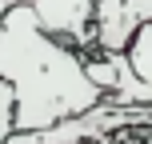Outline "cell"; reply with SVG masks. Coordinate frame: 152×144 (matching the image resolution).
<instances>
[{
    "label": "cell",
    "mask_w": 152,
    "mask_h": 144,
    "mask_svg": "<svg viewBox=\"0 0 152 144\" xmlns=\"http://www.w3.org/2000/svg\"><path fill=\"white\" fill-rule=\"evenodd\" d=\"M0 76L16 92V132L52 128L104 100L84 68V52L52 36L32 4H16L0 16Z\"/></svg>",
    "instance_id": "cell-1"
},
{
    "label": "cell",
    "mask_w": 152,
    "mask_h": 144,
    "mask_svg": "<svg viewBox=\"0 0 152 144\" xmlns=\"http://www.w3.org/2000/svg\"><path fill=\"white\" fill-rule=\"evenodd\" d=\"M84 68L100 84L108 104H152V84L132 68L128 52L96 48V56H84Z\"/></svg>",
    "instance_id": "cell-2"
},
{
    "label": "cell",
    "mask_w": 152,
    "mask_h": 144,
    "mask_svg": "<svg viewBox=\"0 0 152 144\" xmlns=\"http://www.w3.org/2000/svg\"><path fill=\"white\" fill-rule=\"evenodd\" d=\"M40 24L72 48H96V0H32Z\"/></svg>",
    "instance_id": "cell-3"
},
{
    "label": "cell",
    "mask_w": 152,
    "mask_h": 144,
    "mask_svg": "<svg viewBox=\"0 0 152 144\" xmlns=\"http://www.w3.org/2000/svg\"><path fill=\"white\" fill-rule=\"evenodd\" d=\"M152 20V0H96V48L124 52L140 24Z\"/></svg>",
    "instance_id": "cell-4"
},
{
    "label": "cell",
    "mask_w": 152,
    "mask_h": 144,
    "mask_svg": "<svg viewBox=\"0 0 152 144\" xmlns=\"http://www.w3.org/2000/svg\"><path fill=\"white\" fill-rule=\"evenodd\" d=\"M124 52H128L132 68H136V72H140V76H144V80L152 84V20L136 28V36H132V44L124 48Z\"/></svg>",
    "instance_id": "cell-5"
},
{
    "label": "cell",
    "mask_w": 152,
    "mask_h": 144,
    "mask_svg": "<svg viewBox=\"0 0 152 144\" xmlns=\"http://www.w3.org/2000/svg\"><path fill=\"white\" fill-rule=\"evenodd\" d=\"M16 4H32V0H0V16H4L8 8H16Z\"/></svg>",
    "instance_id": "cell-6"
}]
</instances>
